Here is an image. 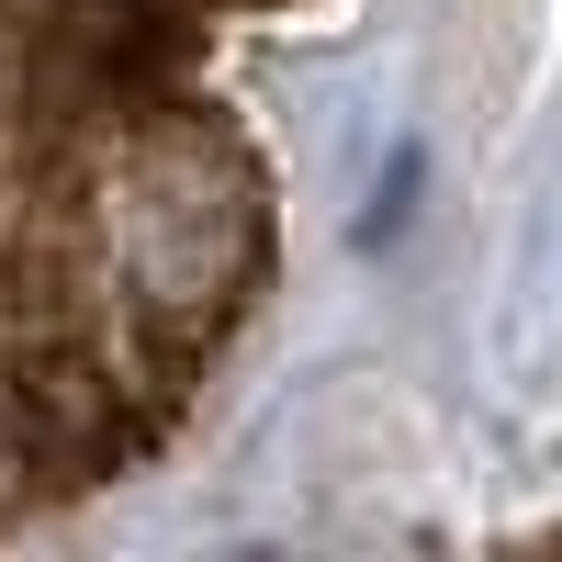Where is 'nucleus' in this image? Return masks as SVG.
<instances>
[{
    "instance_id": "1",
    "label": "nucleus",
    "mask_w": 562,
    "mask_h": 562,
    "mask_svg": "<svg viewBox=\"0 0 562 562\" xmlns=\"http://www.w3.org/2000/svg\"><path fill=\"white\" fill-rule=\"evenodd\" d=\"M259 270L270 192L214 102L124 68L34 113L0 180V506L158 450Z\"/></svg>"
},
{
    "instance_id": "2",
    "label": "nucleus",
    "mask_w": 562,
    "mask_h": 562,
    "mask_svg": "<svg viewBox=\"0 0 562 562\" xmlns=\"http://www.w3.org/2000/svg\"><path fill=\"white\" fill-rule=\"evenodd\" d=\"M169 12H270V0H169Z\"/></svg>"
}]
</instances>
